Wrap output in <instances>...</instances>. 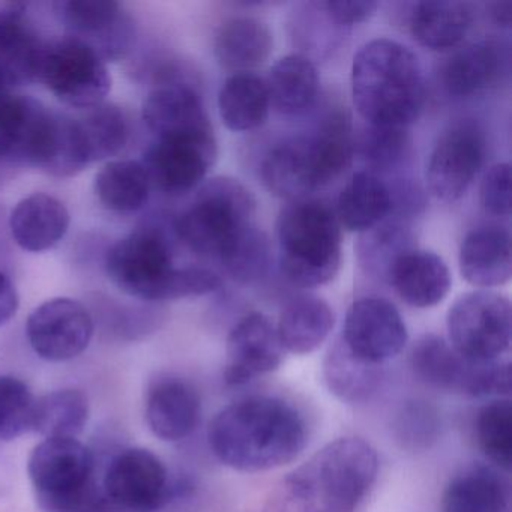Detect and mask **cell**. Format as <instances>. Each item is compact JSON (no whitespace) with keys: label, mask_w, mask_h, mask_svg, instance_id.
I'll return each mask as SVG.
<instances>
[{"label":"cell","mask_w":512,"mask_h":512,"mask_svg":"<svg viewBox=\"0 0 512 512\" xmlns=\"http://www.w3.org/2000/svg\"><path fill=\"white\" fill-rule=\"evenodd\" d=\"M209 448L238 472H268L299 457L308 442L307 424L283 398L254 395L224 407L209 424Z\"/></svg>","instance_id":"cell-1"},{"label":"cell","mask_w":512,"mask_h":512,"mask_svg":"<svg viewBox=\"0 0 512 512\" xmlns=\"http://www.w3.org/2000/svg\"><path fill=\"white\" fill-rule=\"evenodd\" d=\"M379 473L376 449L361 437H340L287 473L262 512H356Z\"/></svg>","instance_id":"cell-2"},{"label":"cell","mask_w":512,"mask_h":512,"mask_svg":"<svg viewBox=\"0 0 512 512\" xmlns=\"http://www.w3.org/2000/svg\"><path fill=\"white\" fill-rule=\"evenodd\" d=\"M352 98L368 125H412L425 103V79L418 56L398 41L377 38L353 58Z\"/></svg>","instance_id":"cell-3"},{"label":"cell","mask_w":512,"mask_h":512,"mask_svg":"<svg viewBox=\"0 0 512 512\" xmlns=\"http://www.w3.org/2000/svg\"><path fill=\"white\" fill-rule=\"evenodd\" d=\"M278 263L298 287L331 283L343 262V227L335 209L319 199L289 202L277 221Z\"/></svg>","instance_id":"cell-4"},{"label":"cell","mask_w":512,"mask_h":512,"mask_svg":"<svg viewBox=\"0 0 512 512\" xmlns=\"http://www.w3.org/2000/svg\"><path fill=\"white\" fill-rule=\"evenodd\" d=\"M28 473L43 512H116L97 481L94 454L79 439H44Z\"/></svg>","instance_id":"cell-5"},{"label":"cell","mask_w":512,"mask_h":512,"mask_svg":"<svg viewBox=\"0 0 512 512\" xmlns=\"http://www.w3.org/2000/svg\"><path fill=\"white\" fill-rule=\"evenodd\" d=\"M257 202L238 179L217 176L200 185L175 220L182 242L202 257L221 260L248 230L256 227Z\"/></svg>","instance_id":"cell-6"},{"label":"cell","mask_w":512,"mask_h":512,"mask_svg":"<svg viewBox=\"0 0 512 512\" xmlns=\"http://www.w3.org/2000/svg\"><path fill=\"white\" fill-rule=\"evenodd\" d=\"M106 271L119 290L142 301L190 298L187 268L175 266L166 238L152 227L119 239L107 251Z\"/></svg>","instance_id":"cell-7"},{"label":"cell","mask_w":512,"mask_h":512,"mask_svg":"<svg viewBox=\"0 0 512 512\" xmlns=\"http://www.w3.org/2000/svg\"><path fill=\"white\" fill-rule=\"evenodd\" d=\"M413 373L437 389L469 397H508L511 394V364L469 361L458 355L448 341L424 335L410 350Z\"/></svg>","instance_id":"cell-8"},{"label":"cell","mask_w":512,"mask_h":512,"mask_svg":"<svg viewBox=\"0 0 512 512\" xmlns=\"http://www.w3.org/2000/svg\"><path fill=\"white\" fill-rule=\"evenodd\" d=\"M448 343L469 361H497L511 346V302L493 290L464 293L446 316Z\"/></svg>","instance_id":"cell-9"},{"label":"cell","mask_w":512,"mask_h":512,"mask_svg":"<svg viewBox=\"0 0 512 512\" xmlns=\"http://www.w3.org/2000/svg\"><path fill=\"white\" fill-rule=\"evenodd\" d=\"M38 82L61 103L80 110L100 106L112 89L106 62L68 37L44 46Z\"/></svg>","instance_id":"cell-10"},{"label":"cell","mask_w":512,"mask_h":512,"mask_svg":"<svg viewBox=\"0 0 512 512\" xmlns=\"http://www.w3.org/2000/svg\"><path fill=\"white\" fill-rule=\"evenodd\" d=\"M104 494L116 512H154L175 493L163 461L145 448H127L110 460L104 473Z\"/></svg>","instance_id":"cell-11"},{"label":"cell","mask_w":512,"mask_h":512,"mask_svg":"<svg viewBox=\"0 0 512 512\" xmlns=\"http://www.w3.org/2000/svg\"><path fill=\"white\" fill-rule=\"evenodd\" d=\"M58 113L40 101L14 92H0V167L34 166L43 170Z\"/></svg>","instance_id":"cell-12"},{"label":"cell","mask_w":512,"mask_h":512,"mask_svg":"<svg viewBox=\"0 0 512 512\" xmlns=\"http://www.w3.org/2000/svg\"><path fill=\"white\" fill-rule=\"evenodd\" d=\"M67 37L91 49L104 62H116L130 52L134 23L113 0H62L53 4Z\"/></svg>","instance_id":"cell-13"},{"label":"cell","mask_w":512,"mask_h":512,"mask_svg":"<svg viewBox=\"0 0 512 512\" xmlns=\"http://www.w3.org/2000/svg\"><path fill=\"white\" fill-rule=\"evenodd\" d=\"M340 340L356 358L383 365L403 352L409 332L392 302L379 296H365L350 305Z\"/></svg>","instance_id":"cell-14"},{"label":"cell","mask_w":512,"mask_h":512,"mask_svg":"<svg viewBox=\"0 0 512 512\" xmlns=\"http://www.w3.org/2000/svg\"><path fill=\"white\" fill-rule=\"evenodd\" d=\"M218 157L215 133L154 140L142 164L149 182L167 194H184L202 185Z\"/></svg>","instance_id":"cell-15"},{"label":"cell","mask_w":512,"mask_h":512,"mask_svg":"<svg viewBox=\"0 0 512 512\" xmlns=\"http://www.w3.org/2000/svg\"><path fill=\"white\" fill-rule=\"evenodd\" d=\"M29 344L40 358L65 362L82 355L94 337V320L82 302L53 298L38 305L26 323Z\"/></svg>","instance_id":"cell-16"},{"label":"cell","mask_w":512,"mask_h":512,"mask_svg":"<svg viewBox=\"0 0 512 512\" xmlns=\"http://www.w3.org/2000/svg\"><path fill=\"white\" fill-rule=\"evenodd\" d=\"M484 140L469 125H457L442 134L427 166L430 193L442 202H457L469 191L484 164Z\"/></svg>","instance_id":"cell-17"},{"label":"cell","mask_w":512,"mask_h":512,"mask_svg":"<svg viewBox=\"0 0 512 512\" xmlns=\"http://www.w3.org/2000/svg\"><path fill=\"white\" fill-rule=\"evenodd\" d=\"M284 353L277 325L266 314H247L227 335L224 382L241 386L272 373L283 364Z\"/></svg>","instance_id":"cell-18"},{"label":"cell","mask_w":512,"mask_h":512,"mask_svg":"<svg viewBox=\"0 0 512 512\" xmlns=\"http://www.w3.org/2000/svg\"><path fill=\"white\" fill-rule=\"evenodd\" d=\"M142 116L155 140L215 133L202 98L185 83H164L149 92Z\"/></svg>","instance_id":"cell-19"},{"label":"cell","mask_w":512,"mask_h":512,"mask_svg":"<svg viewBox=\"0 0 512 512\" xmlns=\"http://www.w3.org/2000/svg\"><path fill=\"white\" fill-rule=\"evenodd\" d=\"M260 172L265 187L287 202L308 199L325 187L308 136L293 137L275 146L263 160Z\"/></svg>","instance_id":"cell-20"},{"label":"cell","mask_w":512,"mask_h":512,"mask_svg":"<svg viewBox=\"0 0 512 512\" xmlns=\"http://www.w3.org/2000/svg\"><path fill=\"white\" fill-rule=\"evenodd\" d=\"M146 422L164 442H179L191 436L202 416V401L196 388L179 377L155 380L146 395Z\"/></svg>","instance_id":"cell-21"},{"label":"cell","mask_w":512,"mask_h":512,"mask_svg":"<svg viewBox=\"0 0 512 512\" xmlns=\"http://www.w3.org/2000/svg\"><path fill=\"white\" fill-rule=\"evenodd\" d=\"M511 235L500 226L470 230L458 254L460 274L470 286L481 290L500 287L511 280Z\"/></svg>","instance_id":"cell-22"},{"label":"cell","mask_w":512,"mask_h":512,"mask_svg":"<svg viewBox=\"0 0 512 512\" xmlns=\"http://www.w3.org/2000/svg\"><path fill=\"white\" fill-rule=\"evenodd\" d=\"M67 206L46 193H34L17 203L11 212L14 241L29 253H43L59 244L70 229Z\"/></svg>","instance_id":"cell-23"},{"label":"cell","mask_w":512,"mask_h":512,"mask_svg":"<svg viewBox=\"0 0 512 512\" xmlns=\"http://www.w3.org/2000/svg\"><path fill=\"white\" fill-rule=\"evenodd\" d=\"M388 283L410 307L431 308L448 296L452 278L442 257L413 248L397 260Z\"/></svg>","instance_id":"cell-24"},{"label":"cell","mask_w":512,"mask_h":512,"mask_svg":"<svg viewBox=\"0 0 512 512\" xmlns=\"http://www.w3.org/2000/svg\"><path fill=\"white\" fill-rule=\"evenodd\" d=\"M475 22V10L469 2L427 0L412 5L409 29L416 43L440 52L458 46Z\"/></svg>","instance_id":"cell-25"},{"label":"cell","mask_w":512,"mask_h":512,"mask_svg":"<svg viewBox=\"0 0 512 512\" xmlns=\"http://www.w3.org/2000/svg\"><path fill=\"white\" fill-rule=\"evenodd\" d=\"M274 47L271 29L256 17H233L218 28L214 55L230 73H251L268 61Z\"/></svg>","instance_id":"cell-26"},{"label":"cell","mask_w":512,"mask_h":512,"mask_svg":"<svg viewBox=\"0 0 512 512\" xmlns=\"http://www.w3.org/2000/svg\"><path fill=\"white\" fill-rule=\"evenodd\" d=\"M392 191L388 182L376 173L361 170L349 179L338 196L340 226L347 232L364 233L392 217Z\"/></svg>","instance_id":"cell-27"},{"label":"cell","mask_w":512,"mask_h":512,"mask_svg":"<svg viewBox=\"0 0 512 512\" xmlns=\"http://www.w3.org/2000/svg\"><path fill=\"white\" fill-rule=\"evenodd\" d=\"M334 325V310L325 299L299 295L284 305L277 331L286 352L308 355L325 343Z\"/></svg>","instance_id":"cell-28"},{"label":"cell","mask_w":512,"mask_h":512,"mask_svg":"<svg viewBox=\"0 0 512 512\" xmlns=\"http://www.w3.org/2000/svg\"><path fill=\"white\" fill-rule=\"evenodd\" d=\"M265 83L271 109L274 107L280 115H305L319 98V71L308 56L299 53L278 59Z\"/></svg>","instance_id":"cell-29"},{"label":"cell","mask_w":512,"mask_h":512,"mask_svg":"<svg viewBox=\"0 0 512 512\" xmlns=\"http://www.w3.org/2000/svg\"><path fill=\"white\" fill-rule=\"evenodd\" d=\"M511 499L508 479L487 466L455 476L442 494V512H505Z\"/></svg>","instance_id":"cell-30"},{"label":"cell","mask_w":512,"mask_h":512,"mask_svg":"<svg viewBox=\"0 0 512 512\" xmlns=\"http://www.w3.org/2000/svg\"><path fill=\"white\" fill-rule=\"evenodd\" d=\"M74 137L86 167L118 155L130 137L127 118L121 107L103 103L73 118Z\"/></svg>","instance_id":"cell-31"},{"label":"cell","mask_w":512,"mask_h":512,"mask_svg":"<svg viewBox=\"0 0 512 512\" xmlns=\"http://www.w3.org/2000/svg\"><path fill=\"white\" fill-rule=\"evenodd\" d=\"M218 110L223 124L235 133L263 127L271 110L265 80L253 73L227 77L218 94Z\"/></svg>","instance_id":"cell-32"},{"label":"cell","mask_w":512,"mask_h":512,"mask_svg":"<svg viewBox=\"0 0 512 512\" xmlns=\"http://www.w3.org/2000/svg\"><path fill=\"white\" fill-rule=\"evenodd\" d=\"M323 379L331 394L343 403H365L374 397L382 385L383 365L356 358L338 340L326 353Z\"/></svg>","instance_id":"cell-33"},{"label":"cell","mask_w":512,"mask_h":512,"mask_svg":"<svg viewBox=\"0 0 512 512\" xmlns=\"http://www.w3.org/2000/svg\"><path fill=\"white\" fill-rule=\"evenodd\" d=\"M503 58L499 46L481 41L464 47L446 62L443 85L455 97H472L487 91L499 79Z\"/></svg>","instance_id":"cell-34"},{"label":"cell","mask_w":512,"mask_h":512,"mask_svg":"<svg viewBox=\"0 0 512 512\" xmlns=\"http://www.w3.org/2000/svg\"><path fill=\"white\" fill-rule=\"evenodd\" d=\"M91 406L85 392L58 389L35 401L32 431L44 439H77L88 425Z\"/></svg>","instance_id":"cell-35"},{"label":"cell","mask_w":512,"mask_h":512,"mask_svg":"<svg viewBox=\"0 0 512 512\" xmlns=\"http://www.w3.org/2000/svg\"><path fill=\"white\" fill-rule=\"evenodd\" d=\"M148 173L139 161L107 163L95 176L94 191L104 208L119 214L140 211L149 199Z\"/></svg>","instance_id":"cell-36"},{"label":"cell","mask_w":512,"mask_h":512,"mask_svg":"<svg viewBox=\"0 0 512 512\" xmlns=\"http://www.w3.org/2000/svg\"><path fill=\"white\" fill-rule=\"evenodd\" d=\"M43 49L23 20L0 28V92L38 82Z\"/></svg>","instance_id":"cell-37"},{"label":"cell","mask_w":512,"mask_h":512,"mask_svg":"<svg viewBox=\"0 0 512 512\" xmlns=\"http://www.w3.org/2000/svg\"><path fill=\"white\" fill-rule=\"evenodd\" d=\"M413 248L416 247L407 224L400 218L389 217L373 229L359 233L356 254L367 274L388 281L397 260Z\"/></svg>","instance_id":"cell-38"},{"label":"cell","mask_w":512,"mask_h":512,"mask_svg":"<svg viewBox=\"0 0 512 512\" xmlns=\"http://www.w3.org/2000/svg\"><path fill=\"white\" fill-rule=\"evenodd\" d=\"M325 185L340 178L355 157V136L346 110H334L307 134Z\"/></svg>","instance_id":"cell-39"},{"label":"cell","mask_w":512,"mask_h":512,"mask_svg":"<svg viewBox=\"0 0 512 512\" xmlns=\"http://www.w3.org/2000/svg\"><path fill=\"white\" fill-rule=\"evenodd\" d=\"M476 442L482 454L509 472L512 463V406L508 398L485 404L476 416Z\"/></svg>","instance_id":"cell-40"},{"label":"cell","mask_w":512,"mask_h":512,"mask_svg":"<svg viewBox=\"0 0 512 512\" xmlns=\"http://www.w3.org/2000/svg\"><path fill=\"white\" fill-rule=\"evenodd\" d=\"M410 137L407 128L377 127L370 125L355 137V155H358L368 172H391L404 163L409 155Z\"/></svg>","instance_id":"cell-41"},{"label":"cell","mask_w":512,"mask_h":512,"mask_svg":"<svg viewBox=\"0 0 512 512\" xmlns=\"http://www.w3.org/2000/svg\"><path fill=\"white\" fill-rule=\"evenodd\" d=\"M227 274L242 284L256 283L268 274L272 248L268 236L253 227L241 236L220 260Z\"/></svg>","instance_id":"cell-42"},{"label":"cell","mask_w":512,"mask_h":512,"mask_svg":"<svg viewBox=\"0 0 512 512\" xmlns=\"http://www.w3.org/2000/svg\"><path fill=\"white\" fill-rule=\"evenodd\" d=\"M35 401L31 388L19 377L0 374V440L11 442L32 430Z\"/></svg>","instance_id":"cell-43"},{"label":"cell","mask_w":512,"mask_h":512,"mask_svg":"<svg viewBox=\"0 0 512 512\" xmlns=\"http://www.w3.org/2000/svg\"><path fill=\"white\" fill-rule=\"evenodd\" d=\"M482 208L496 217L511 215V166L499 163L485 173L479 187Z\"/></svg>","instance_id":"cell-44"},{"label":"cell","mask_w":512,"mask_h":512,"mask_svg":"<svg viewBox=\"0 0 512 512\" xmlns=\"http://www.w3.org/2000/svg\"><path fill=\"white\" fill-rule=\"evenodd\" d=\"M320 10L325 13V16L334 23L338 28H352L355 25L368 22L377 10L380 4L377 2H317Z\"/></svg>","instance_id":"cell-45"},{"label":"cell","mask_w":512,"mask_h":512,"mask_svg":"<svg viewBox=\"0 0 512 512\" xmlns=\"http://www.w3.org/2000/svg\"><path fill=\"white\" fill-rule=\"evenodd\" d=\"M20 307L19 293L7 274L0 272V326L14 319Z\"/></svg>","instance_id":"cell-46"},{"label":"cell","mask_w":512,"mask_h":512,"mask_svg":"<svg viewBox=\"0 0 512 512\" xmlns=\"http://www.w3.org/2000/svg\"><path fill=\"white\" fill-rule=\"evenodd\" d=\"M26 10H28V5L22 4V2L0 0V28L23 20Z\"/></svg>","instance_id":"cell-47"},{"label":"cell","mask_w":512,"mask_h":512,"mask_svg":"<svg viewBox=\"0 0 512 512\" xmlns=\"http://www.w3.org/2000/svg\"><path fill=\"white\" fill-rule=\"evenodd\" d=\"M491 19L503 28H509L512 22V4L511 2H494L488 7Z\"/></svg>","instance_id":"cell-48"}]
</instances>
